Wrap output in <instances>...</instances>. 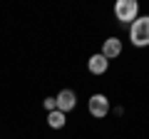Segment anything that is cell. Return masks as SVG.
I'll return each mask as SVG.
<instances>
[{"instance_id":"3957f363","label":"cell","mask_w":149,"mask_h":139,"mask_svg":"<svg viewBox=\"0 0 149 139\" xmlns=\"http://www.w3.org/2000/svg\"><path fill=\"white\" fill-rule=\"evenodd\" d=\"M87 109H90L92 117L104 119L107 114H109V99H107L104 95H92V97H90V102H87Z\"/></svg>"},{"instance_id":"277c9868","label":"cell","mask_w":149,"mask_h":139,"mask_svg":"<svg viewBox=\"0 0 149 139\" xmlns=\"http://www.w3.org/2000/svg\"><path fill=\"white\" fill-rule=\"evenodd\" d=\"M55 104H57V109L62 114H67L70 109H74V104H77V95H74L72 90H62L57 97H55Z\"/></svg>"},{"instance_id":"52a82bcc","label":"cell","mask_w":149,"mask_h":139,"mask_svg":"<svg viewBox=\"0 0 149 139\" xmlns=\"http://www.w3.org/2000/svg\"><path fill=\"white\" fill-rule=\"evenodd\" d=\"M65 122H67V119H65V114L60 112V109H52V112L47 114V124H50L52 129H62Z\"/></svg>"},{"instance_id":"ba28073f","label":"cell","mask_w":149,"mask_h":139,"mask_svg":"<svg viewBox=\"0 0 149 139\" xmlns=\"http://www.w3.org/2000/svg\"><path fill=\"white\" fill-rule=\"evenodd\" d=\"M45 109H47V112H52V109H57V104H55V97H45Z\"/></svg>"},{"instance_id":"6da1fadb","label":"cell","mask_w":149,"mask_h":139,"mask_svg":"<svg viewBox=\"0 0 149 139\" xmlns=\"http://www.w3.org/2000/svg\"><path fill=\"white\" fill-rule=\"evenodd\" d=\"M129 40L134 47H149V15H142L129 25Z\"/></svg>"},{"instance_id":"7a4b0ae2","label":"cell","mask_w":149,"mask_h":139,"mask_svg":"<svg viewBox=\"0 0 149 139\" xmlns=\"http://www.w3.org/2000/svg\"><path fill=\"white\" fill-rule=\"evenodd\" d=\"M114 15H117L119 22H129V25H132V22L139 17V3L137 0H117Z\"/></svg>"},{"instance_id":"8992f818","label":"cell","mask_w":149,"mask_h":139,"mask_svg":"<svg viewBox=\"0 0 149 139\" xmlns=\"http://www.w3.org/2000/svg\"><path fill=\"white\" fill-rule=\"evenodd\" d=\"M87 70H90L92 75H104L107 70H109V60L97 52V55H92V57L87 60Z\"/></svg>"},{"instance_id":"5b68a950","label":"cell","mask_w":149,"mask_h":139,"mask_svg":"<svg viewBox=\"0 0 149 139\" xmlns=\"http://www.w3.org/2000/svg\"><path fill=\"white\" fill-rule=\"evenodd\" d=\"M102 57H107V60H112V57H119L122 55V40L119 38H107L104 40V45H102Z\"/></svg>"}]
</instances>
